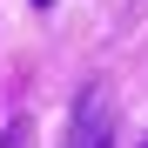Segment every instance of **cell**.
<instances>
[{"instance_id":"7a4b0ae2","label":"cell","mask_w":148,"mask_h":148,"mask_svg":"<svg viewBox=\"0 0 148 148\" xmlns=\"http://www.w3.org/2000/svg\"><path fill=\"white\" fill-rule=\"evenodd\" d=\"M27 128H34L27 114H7V128H0V148H27Z\"/></svg>"},{"instance_id":"3957f363","label":"cell","mask_w":148,"mask_h":148,"mask_svg":"<svg viewBox=\"0 0 148 148\" xmlns=\"http://www.w3.org/2000/svg\"><path fill=\"white\" fill-rule=\"evenodd\" d=\"M34 7H54V0H34Z\"/></svg>"},{"instance_id":"277c9868","label":"cell","mask_w":148,"mask_h":148,"mask_svg":"<svg viewBox=\"0 0 148 148\" xmlns=\"http://www.w3.org/2000/svg\"><path fill=\"white\" fill-rule=\"evenodd\" d=\"M141 148H148V141H141Z\"/></svg>"},{"instance_id":"6da1fadb","label":"cell","mask_w":148,"mask_h":148,"mask_svg":"<svg viewBox=\"0 0 148 148\" xmlns=\"http://www.w3.org/2000/svg\"><path fill=\"white\" fill-rule=\"evenodd\" d=\"M67 148H114V94H108L101 81H81V88H74Z\"/></svg>"}]
</instances>
